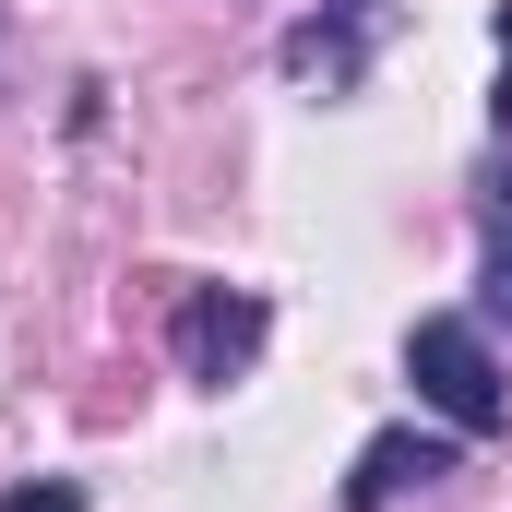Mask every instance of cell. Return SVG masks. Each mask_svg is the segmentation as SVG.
Masks as SVG:
<instances>
[{"mask_svg": "<svg viewBox=\"0 0 512 512\" xmlns=\"http://www.w3.org/2000/svg\"><path fill=\"white\" fill-rule=\"evenodd\" d=\"M489 251H512V155L489 167Z\"/></svg>", "mask_w": 512, "mask_h": 512, "instance_id": "cell-6", "label": "cell"}, {"mask_svg": "<svg viewBox=\"0 0 512 512\" xmlns=\"http://www.w3.org/2000/svg\"><path fill=\"white\" fill-rule=\"evenodd\" d=\"M405 382L429 393L465 441H489V429H501V358H489V334H477V322H453V310H429V322L405 334Z\"/></svg>", "mask_w": 512, "mask_h": 512, "instance_id": "cell-1", "label": "cell"}, {"mask_svg": "<svg viewBox=\"0 0 512 512\" xmlns=\"http://www.w3.org/2000/svg\"><path fill=\"white\" fill-rule=\"evenodd\" d=\"M393 36V0H322V12H298L286 24V84H322V96H358L370 84V60H382Z\"/></svg>", "mask_w": 512, "mask_h": 512, "instance_id": "cell-2", "label": "cell"}, {"mask_svg": "<svg viewBox=\"0 0 512 512\" xmlns=\"http://www.w3.org/2000/svg\"><path fill=\"white\" fill-rule=\"evenodd\" d=\"M0 512H84L72 477H24V489H0Z\"/></svg>", "mask_w": 512, "mask_h": 512, "instance_id": "cell-5", "label": "cell"}, {"mask_svg": "<svg viewBox=\"0 0 512 512\" xmlns=\"http://www.w3.org/2000/svg\"><path fill=\"white\" fill-rule=\"evenodd\" d=\"M262 334H274V310H262L251 286H191V298H179V370H191L203 393L251 382Z\"/></svg>", "mask_w": 512, "mask_h": 512, "instance_id": "cell-3", "label": "cell"}, {"mask_svg": "<svg viewBox=\"0 0 512 512\" xmlns=\"http://www.w3.org/2000/svg\"><path fill=\"white\" fill-rule=\"evenodd\" d=\"M429 477H453V441H417V429H382V441L358 453V477H346V512H393L405 489H429Z\"/></svg>", "mask_w": 512, "mask_h": 512, "instance_id": "cell-4", "label": "cell"}, {"mask_svg": "<svg viewBox=\"0 0 512 512\" xmlns=\"http://www.w3.org/2000/svg\"><path fill=\"white\" fill-rule=\"evenodd\" d=\"M489 310L512 322V251H489Z\"/></svg>", "mask_w": 512, "mask_h": 512, "instance_id": "cell-8", "label": "cell"}, {"mask_svg": "<svg viewBox=\"0 0 512 512\" xmlns=\"http://www.w3.org/2000/svg\"><path fill=\"white\" fill-rule=\"evenodd\" d=\"M489 108H501V131H512V0H501V96H489Z\"/></svg>", "mask_w": 512, "mask_h": 512, "instance_id": "cell-7", "label": "cell"}]
</instances>
